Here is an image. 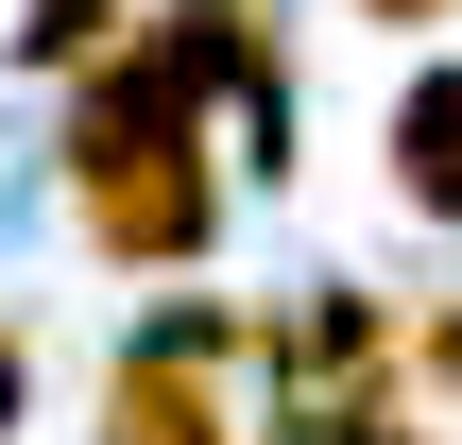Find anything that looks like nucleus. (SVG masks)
Segmentation results:
<instances>
[{"label": "nucleus", "instance_id": "f257e3e1", "mask_svg": "<svg viewBox=\"0 0 462 445\" xmlns=\"http://www.w3.org/2000/svg\"><path fill=\"white\" fill-rule=\"evenodd\" d=\"M257 326L240 309H171L120 377H103V445H240V412H223V360H240Z\"/></svg>", "mask_w": 462, "mask_h": 445}, {"label": "nucleus", "instance_id": "f03ea898", "mask_svg": "<svg viewBox=\"0 0 462 445\" xmlns=\"http://www.w3.org/2000/svg\"><path fill=\"white\" fill-rule=\"evenodd\" d=\"M394 189L429 223H462V69H411L394 86Z\"/></svg>", "mask_w": 462, "mask_h": 445}, {"label": "nucleus", "instance_id": "7ed1b4c3", "mask_svg": "<svg viewBox=\"0 0 462 445\" xmlns=\"http://www.w3.org/2000/svg\"><path fill=\"white\" fill-rule=\"evenodd\" d=\"M120 34H137V0H34L17 17V69H103Z\"/></svg>", "mask_w": 462, "mask_h": 445}, {"label": "nucleus", "instance_id": "20e7f679", "mask_svg": "<svg viewBox=\"0 0 462 445\" xmlns=\"http://www.w3.org/2000/svg\"><path fill=\"white\" fill-rule=\"evenodd\" d=\"M394 377H429V394H462V309H429V326H394Z\"/></svg>", "mask_w": 462, "mask_h": 445}, {"label": "nucleus", "instance_id": "39448f33", "mask_svg": "<svg viewBox=\"0 0 462 445\" xmlns=\"http://www.w3.org/2000/svg\"><path fill=\"white\" fill-rule=\"evenodd\" d=\"M17 412H34V360H17V326H0V445H17Z\"/></svg>", "mask_w": 462, "mask_h": 445}, {"label": "nucleus", "instance_id": "423d86ee", "mask_svg": "<svg viewBox=\"0 0 462 445\" xmlns=\"http://www.w3.org/2000/svg\"><path fill=\"white\" fill-rule=\"evenodd\" d=\"M360 17H394V34H429V17H462V0H360Z\"/></svg>", "mask_w": 462, "mask_h": 445}]
</instances>
